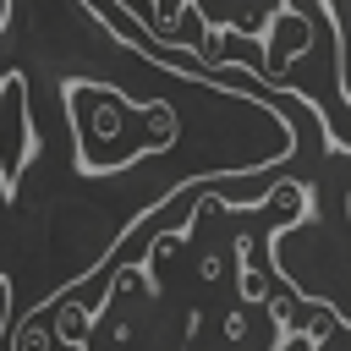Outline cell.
I'll return each instance as SVG.
<instances>
[]
</instances>
